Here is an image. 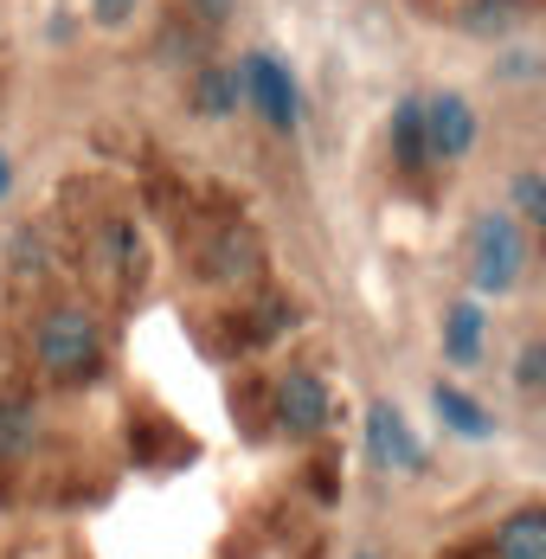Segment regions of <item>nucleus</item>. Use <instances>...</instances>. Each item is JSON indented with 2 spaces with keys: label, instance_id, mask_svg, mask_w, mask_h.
<instances>
[{
  "label": "nucleus",
  "instance_id": "dca6fc26",
  "mask_svg": "<svg viewBox=\"0 0 546 559\" xmlns=\"http://www.w3.org/2000/svg\"><path fill=\"white\" fill-rule=\"evenodd\" d=\"M514 380H521L527 392L546 380V347H541V341H527V347H521V367H514Z\"/></svg>",
  "mask_w": 546,
  "mask_h": 559
},
{
  "label": "nucleus",
  "instance_id": "1a4fd4ad",
  "mask_svg": "<svg viewBox=\"0 0 546 559\" xmlns=\"http://www.w3.org/2000/svg\"><path fill=\"white\" fill-rule=\"evenodd\" d=\"M431 405H437V418H443L456 438H495V412L489 405H476L463 386H443V380H437Z\"/></svg>",
  "mask_w": 546,
  "mask_h": 559
},
{
  "label": "nucleus",
  "instance_id": "ddd939ff",
  "mask_svg": "<svg viewBox=\"0 0 546 559\" xmlns=\"http://www.w3.org/2000/svg\"><path fill=\"white\" fill-rule=\"evenodd\" d=\"M193 104H200V116H232L238 110V78L232 71H200L193 78Z\"/></svg>",
  "mask_w": 546,
  "mask_h": 559
},
{
  "label": "nucleus",
  "instance_id": "4468645a",
  "mask_svg": "<svg viewBox=\"0 0 546 559\" xmlns=\"http://www.w3.org/2000/svg\"><path fill=\"white\" fill-rule=\"evenodd\" d=\"M514 213L534 219V225L546 219V180L541 174H514Z\"/></svg>",
  "mask_w": 546,
  "mask_h": 559
},
{
  "label": "nucleus",
  "instance_id": "f257e3e1",
  "mask_svg": "<svg viewBox=\"0 0 546 559\" xmlns=\"http://www.w3.org/2000/svg\"><path fill=\"white\" fill-rule=\"evenodd\" d=\"M33 360L52 373V380H91L97 373V360H104V329H97V316L91 309H52L39 329H33Z\"/></svg>",
  "mask_w": 546,
  "mask_h": 559
},
{
  "label": "nucleus",
  "instance_id": "a211bd4d",
  "mask_svg": "<svg viewBox=\"0 0 546 559\" xmlns=\"http://www.w3.org/2000/svg\"><path fill=\"white\" fill-rule=\"evenodd\" d=\"M135 7H142V0H91V20H97V26H122Z\"/></svg>",
  "mask_w": 546,
  "mask_h": 559
},
{
  "label": "nucleus",
  "instance_id": "f03ea898",
  "mask_svg": "<svg viewBox=\"0 0 546 559\" xmlns=\"http://www.w3.org/2000/svg\"><path fill=\"white\" fill-rule=\"evenodd\" d=\"M527 271V231L514 213H483L470 225V283L483 296H508Z\"/></svg>",
  "mask_w": 546,
  "mask_h": 559
},
{
  "label": "nucleus",
  "instance_id": "423d86ee",
  "mask_svg": "<svg viewBox=\"0 0 546 559\" xmlns=\"http://www.w3.org/2000/svg\"><path fill=\"white\" fill-rule=\"evenodd\" d=\"M470 148H476V110H470V97H456V91L425 97V155L431 162H463Z\"/></svg>",
  "mask_w": 546,
  "mask_h": 559
},
{
  "label": "nucleus",
  "instance_id": "39448f33",
  "mask_svg": "<svg viewBox=\"0 0 546 559\" xmlns=\"http://www.w3.org/2000/svg\"><path fill=\"white\" fill-rule=\"evenodd\" d=\"M328 418H334V399L316 373H302V367H289L283 380H276V425L289 431V438H322Z\"/></svg>",
  "mask_w": 546,
  "mask_h": 559
},
{
  "label": "nucleus",
  "instance_id": "7ed1b4c3",
  "mask_svg": "<svg viewBox=\"0 0 546 559\" xmlns=\"http://www.w3.org/2000/svg\"><path fill=\"white\" fill-rule=\"evenodd\" d=\"M232 78H238V97H245L251 110L264 116L271 129H283V135H289V129L302 122V104H296V84H289V71H283V64H276L271 52H245V58H238V71H232Z\"/></svg>",
  "mask_w": 546,
  "mask_h": 559
},
{
  "label": "nucleus",
  "instance_id": "9d476101",
  "mask_svg": "<svg viewBox=\"0 0 546 559\" xmlns=\"http://www.w3.org/2000/svg\"><path fill=\"white\" fill-rule=\"evenodd\" d=\"M206 264H213V277L238 283V277H258V264H264V251H258V238L245 231V225H232V231H218L213 251H206Z\"/></svg>",
  "mask_w": 546,
  "mask_h": 559
},
{
  "label": "nucleus",
  "instance_id": "9b49d317",
  "mask_svg": "<svg viewBox=\"0 0 546 559\" xmlns=\"http://www.w3.org/2000/svg\"><path fill=\"white\" fill-rule=\"evenodd\" d=\"M392 162L399 168H425V97H399L392 110Z\"/></svg>",
  "mask_w": 546,
  "mask_h": 559
},
{
  "label": "nucleus",
  "instance_id": "412c9836",
  "mask_svg": "<svg viewBox=\"0 0 546 559\" xmlns=\"http://www.w3.org/2000/svg\"><path fill=\"white\" fill-rule=\"evenodd\" d=\"M7 180H13V174H7V155H0V200H7Z\"/></svg>",
  "mask_w": 546,
  "mask_h": 559
},
{
  "label": "nucleus",
  "instance_id": "0eeeda50",
  "mask_svg": "<svg viewBox=\"0 0 546 559\" xmlns=\"http://www.w3.org/2000/svg\"><path fill=\"white\" fill-rule=\"evenodd\" d=\"M483 302H450L443 309V360L450 367H476L483 360Z\"/></svg>",
  "mask_w": 546,
  "mask_h": 559
},
{
  "label": "nucleus",
  "instance_id": "aec40b11",
  "mask_svg": "<svg viewBox=\"0 0 546 559\" xmlns=\"http://www.w3.org/2000/svg\"><path fill=\"white\" fill-rule=\"evenodd\" d=\"M187 7H193V13H200V20H206V26H218V20H225V13H232V7H238V0H187Z\"/></svg>",
  "mask_w": 546,
  "mask_h": 559
},
{
  "label": "nucleus",
  "instance_id": "f8f14e48",
  "mask_svg": "<svg viewBox=\"0 0 546 559\" xmlns=\"http://www.w3.org/2000/svg\"><path fill=\"white\" fill-rule=\"evenodd\" d=\"M39 438V405L33 399H0V463L26 456Z\"/></svg>",
  "mask_w": 546,
  "mask_h": 559
},
{
  "label": "nucleus",
  "instance_id": "6ab92c4d",
  "mask_svg": "<svg viewBox=\"0 0 546 559\" xmlns=\"http://www.w3.org/2000/svg\"><path fill=\"white\" fill-rule=\"evenodd\" d=\"M13 264H20V271H39V264H46V245H39L33 231H20V238H13Z\"/></svg>",
  "mask_w": 546,
  "mask_h": 559
},
{
  "label": "nucleus",
  "instance_id": "6e6552de",
  "mask_svg": "<svg viewBox=\"0 0 546 559\" xmlns=\"http://www.w3.org/2000/svg\"><path fill=\"white\" fill-rule=\"evenodd\" d=\"M495 559H546V508H514L495 527Z\"/></svg>",
  "mask_w": 546,
  "mask_h": 559
},
{
  "label": "nucleus",
  "instance_id": "2eb2a0df",
  "mask_svg": "<svg viewBox=\"0 0 546 559\" xmlns=\"http://www.w3.org/2000/svg\"><path fill=\"white\" fill-rule=\"evenodd\" d=\"M104 238H109V258H116L122 271H142V238H135V225L116 219V225L104 231Z\"/></svg>",
  "mask_w": 546,
  "mask_h": 559
},
{
  "label": "nucleus",
  "instance_id": "20e7f679",
  "mask_svg": "<svg viewBox=\"0 0 546 559\" xmlns=\"http://www.w3.org/2000/svg\"><path fill=\"white\" fill-rule=\"evenodd\" d=\"M367 456H373V469H385V476L425 469V444H418V431L405 425V412L392 399H373L367 405Z\"/></svg>",
  "mask_w": 546,
  "mask_h": 559
},
{
  "label": "nucleus",
  "instance_id": "4be33fe9",
  "mask_svg": "<svg viewBox=\"0 0 546 559\" xmlns=\"http://www.w3.org/2000/svg\"><path fill=\"white\" fill-rule=\"evenodd\" d=\"M347 559H380V554H367V547H360V554H347Z\"/></svg>",
  "mask_w": 546,
  "mask_h": 559
},
{
  "label": "nucleus",
  "instance_id": "f3484780",
  "mask_svg": "<svg viewBox=\"0 0 546 559\" xmlns=\"http://www.w3.org/2000/svg\"><path fill=\"white\" fill-rule=\"evenodd\" d=\"M470 26H476V33H501V26H508V0H476Z\"/></svg>",
  "mask_w": 546,
  "mask_h": 559
}]
</instances>
